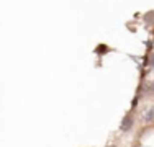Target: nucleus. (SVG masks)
Here are the masks:
<instances>
[{"label":"nucleus","instance_id":"nucleus-4","mask_svg":"<svg viewBox=\"0 0 154 147\" xmlns=\"http://www.w3.org/2000/svg\"><path fill=\"white\" fill-rule=\"evenodd\" d=\"M149 62H151V65L154 67V52L151 54V57H149Z\"/></svg>","mask_w":154,"mask_h":147},{"label":"nucleus","instance_id":"nucleus-2","mask_svg":"<svg viewBox=\"0 0 154 147\" xmlns=\"http://www.w3.org/2000/svg\"><path fill=\"white\" fill-rule=\"evenodd\" d=\"M134 126V115L133 113H128V115L123 116L122 123H120V131L122 132H130Z\"/></svg>","mask_w":154,"mask_h":147},{"label":"nucleus","instance_id":"nucleus-3","mask_svg":"<svg viewBox=\"0 0 154 147\" xmlns=\"http://www.w3.org/2000/svg\"><path fill=\"white\" fill-rule=\"evenodd\" d=\"M149 92H151V93H154V82L149 83Z\"/></svg>","mask_w":154,"mask_h":147},{"label":"nucleus","instance_id":"nucleus-5","mask_svg":"<svg viewBox=\"0 0 154 147\" xmlns=\"http://www.w3.org/2000/svg\"><path fill=\"white\" fill-rule=\"evenodd\" d=\"M107 147H116V146H113V144H110V146H107Z\"/></svg>","mask_w":154,"mask_h":147},{"label":"nucleus","instance_id":"nucleus-1","mask_svg":"<svg viewBox=\"0 0 154 147\" xmlns=\"http://www.w3.org/2000/svg\"><path fill=\"white\" fill-rule=\"evenodd\" d=\"M139 119H141L144 124L154 123V105L144 106V108L141 110V113H139Z\"/></svg>","mask_w":154,"mask_h":147}]
</instances>
